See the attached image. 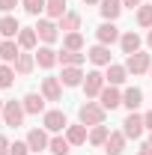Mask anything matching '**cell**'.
<instances>
[{
  "label": "cell",
  "instance_id": "6da1fadb",
  "mask_svg": "<svg viewBox=\"0 0 152 155\" xmlns=\"http://www.w3.org/2000/svg\"><path fill=\"white\" fill-rule=\"evenodd\" d=\"M104 116H107V110H104L98 101H90V98L78 107V122H84L87 128H93V125H104Z\"/></svg>",
  "mask_w": 152,
  "mask_h": 155
},
{
  "label": "cell",
  "instance_id": "7a4b0ae2",
  "mask_svg": "<svg viewBox=\"0 0 152 155\" xmlns=\"http://www.w3.org/2000/svg\"><path fill=\"white\" fill-rule=\"evenodd\" d=\"M125 69H128V75H149V69H152V54H146L143 48L137 51V54H128L125 57Z\"/></svg>",
  "mask_w": 152,
  "mask_h": 155
},
{
  "label": "cell",
  "instance_id": "3957f363",
  "mask_svg": "<svg viewBox=\"0 0 152 155\" xmlns=\"http://www.w3.org/2000/svg\"><path fill=\"white\" fill-rule=\"evenodd\" d=\"M24 116H27V110H24V104H21V101H15V98L3 101V125L18 128L21 122H24Z\"/></svg>",
  "mask_w": 152,
  "mask_h": 155
},
{
  "label": "cell",
  "instance_id": "277c9868",
  "mask_svg": "<svg viewBox=\"0 0 152 155\" xmlns=\"http://www.w3.org/2000/svg\"><path fill=\"white\" fill-rule=\"evenodd\" d=\"M42 128H45V131H51V134H60V131H66V128H69V119H66V114H63L60 107L45 110V114H42Z\"/></svg>",
  "mask_w": 152,
  "mask_h": 155
},
{
  "label": "cell",
  "instance_id": "5b68a950",
  "mask_svg": "<svg viewBox=\"0 0 152 155\" xmlns=\"http://www.w3.org/2000/svg\"><path fill=\"white\" fill-rule=\"evenodd\" d=\"M81 87H84V96H87V98H98V93L107 87V81H104V72H98V69H90Z\"/></svg>",
  "mask_w": 152,
  "mask_h": 155
},
{
  "label": "cell",
  "instance_id": "8992f818",
  "mask_svg": "<svg viewBox=\"0 0 152 155\" xmlns=\"http://www.w3.org/2000/svg\"><path fill=\"white\" fill-rule=\"evenodd\" d=\"M146 131V125H143V116L137 114V110H128V116L122 119V134L128 137V140H140Z\"/></svg>",
  "mask_w": 152,
  "mask_h": 155
},
{
  "label": "cell",
  "instance_id": "52a82bcc",
  "mask_svg": "<svg viewBox=\"0 0 152 155\" xmlns=\"http://www.w3.org/2000/svg\"><path fill=\"white\" fill-rule=\"evenodd\" d=\"M87 60L93 63L95 69H107V66L114 63V54H111V45H101V42H95L93 48L87 51Z\"/></svg>",
  "mask_w": 152,
  "mask_h": 155
},
{
  "label": "cell",
  "instance_id": "ba28073f",
  "mask_svg": "<svg viewBox=\"0 0 152 155\" xmlns=\"http://www.w3.org/2000/svg\"><path fill=\"white\" fill-rule=\"evenodd\" d=\"M36 33H39V42L42 45H54L60 39V24L51 18H39L36 21Z\"/></svg>",
  "mask_w": 152,
  "mask_h": 155
},
{
  "label": "cell",
  "instance_id": "9c48e42d",
  "mask_svg": "<svg viewBox=\"0 0 152 155\" xmlns=\"http://www.w3.org/2000/svg\"><path fill=\"white\" fill-rule=\"evenodd\" d=\"M119 27H116V21H101L98 27H95V42H101V45H114L119 42Z\"/></svg>",
  "mask_w": 152,
  "mask_h": 155
},
{
  "label": "cell",
  "instance_id": "30bf717a",
  "mask_svg": "<svg viewBox=\"0 0 152 155\" xmlns=\"http://www.w3.org/2000/svg\"><path fill=\"white\" fill-rule=\"evenodd\" d=\"M51 131H45V128H30L27 131V146H30V152H42V149H48V143H51Z\"/></svg>",
  "mask_w": 152,
  "mask_h": 155
},
{
  "label": "cell",
  "instance_id": "8fae6325",
  "mask_svg": "<svg viewBox=\"0 0 152 155\" xmlns=\"http://www.w3.org/2000/svg\"><path fill=\"white\" fill-rule=\"evenodd\" d=\"M98 104L104 107V110H116L119 104H122V93H119V87H104L101 93H98Z\"/></svg>",
  "mask_w": 152,
  "mask_h": 155
},
{
  "label": "cell",
  "instance_id": "7c38bea8",
  "mask_svg": "<svg viewBox=\"0 0 152 155\" xmlns=\"http://www.w3.org/2000/svg\"><path fill=\"white\" fill-rule=\"evenodd\" d=\"M33 54H36V66L39 69H54V66L60 63V51H54L51 45H42V48H36Z\"/></svg>",
  "mask_w": 152,
  "mask_h": 155
},
{
  "label": "cell",
  "instance_id": "4fadbf2b",
  "mask_svg": "<svg viewBox=\"0 0 152 155\" xmlns=\"http://www.w3.org/2000/svg\"><path fill=\"white\" fill-rule=\"evenodd\" d=\"M39 93L48 98V101H60V98H63V84H60V78H54V75L42 78V90H39Z\"/></svg>",
  "mask_w": 152,
  "mask_h": 155
},
{
  "label": "cell",
  "instance_id": "5bb4252c",
  "mask_svg": "<svg viewBox=\"0 0 152 155\" xmlns=\"http://www.w3.org/2000/svg\"><path fill=\"white\" fill-rule=\"evenodd\" d=\"M140 45H143V39L137 30H125L122 36H119V48H122V54L128 57V54H137L140 51Z\"/></svg>",
  "mask_w": 152,
  "mask_h": 155
},
{
  "label": "cell",
  "instance_id": "9a60e30c",
  "mask_svg": "<svg viewBox=\"0 0 152 155\" xmlns=\"http://www.w3.org/2000/svg\"><path fill=\"white\" fill-rule=\"evenodd\" d=\"M84 69L81 66H63V72H60V84L63 87H81L84 84Z\"/></svg>",
  "mask_w": 152,
  "mask_h": 155
},
{
  "label": "cell",
  "instance_id": "2e32d148",
  "mask_svg": "<svg viewBox=\"0 0 152 155\" xmlns=\"http://www.w3.org/2000/svg\"><path fill=\"white\" fill-rule=\"evenodd\" d=\"M21 57V45L15 39H3L0 42V63H9V66H15V60Z\"/></svg>",
  "mask_w": 152,
  "mask_h": 155
},
{
  "label": "cell",
  "instance_id": "e0dca14e",
  "mask_svg": "<svg viewBox=\"0 0 152 155\" xmlns=\"http://www.w3.org/2000/svg\"><path fill=\"white\" fill-rule=\"evenodd\" d=\"M125 78H128V69H125L122 63H111V66L104 69V81H107L111 87H122Z\"/></svg>",
  "mask_w": 152,
  "mask_h": 155
},
{
  "label": "cell",
  "instance_id": "ac0fdd59",
  "mask_svg": "<svg viewBox=\"0 0 152 155\" xmlns=\"http://www.w3.org/2000/svg\"><path fill=\"white\" fill-rule=\"evenodd\" d=\"M15 42L21 45V51H36V48H39V33H36V27H21V33L15 36Z\"/></svg>",
  "mask_w": 152,
  "mask_h": 155
},
{
  "label": "cell",
  "instance_id": "d6986e66",
  "mask_svg": "<svg viewBox=\"0 0 152 155\" xmlns=\"http://www.w3.org/2000/svg\"><path fill=\"white\" fill-rule=\"evenodd\" d=\"M45 101H48V98L42 96V93H27V96L21 98V104H24V110H27V114H45Z\"/></svg>",
  "mask_w": 152,
  "mask_h": 155
},
{
  "label": "cell",
  "instance_id": "ffe728a7",
  "mask_svg": "<svg viewBox=\"0 0 152 155\" xmlns=\"http://www.w3.org/2000/svg\"><path fill=\"white\" fill-rule=\"evenodd\" d=\"M122 0H101L98 3V12H101V18L104 21H116L119 15H122Z\"/></svg>",
  "mask_w": 152,
  "mask_h": 155
},
{
  "label": "cell",
  "instance_id": "44dd1931",
  "mask_svg": "<svg viewBox=\"0 0 152 155\" xmlns=\"http://www.w3.org/2000/svg\"><path fill=\"white\" fill-rule=\"evenodd\" d=\"M87 137H90V131H87V125H84V122H75V125H69V128H66V140H69L72 146H84V143H87Z\"/></svg>",
  "mask_w": 152,
  "mask_h": 155
},
{
  "label": "cell",
  "instance_id": "7402d4cb",
  "mask_svg": "<svg viewBox=\"0 0 152 155\" xmlns=\"http://www.w3.org/2000/svg\"><path fill=\"white\" fill-rule=\"evenodd\" d=\"M125 140H128V137L122 134V131H111L107 143H104V152L107 155H122L125 152Z\"/></svg>",
  "mask_w": 152,
  "mask_h": 155
},
{
  "label": "cell",
  "instance_id": "603a6c76",
  "mask_svg": "<svg viewBox=\"0 0 152 155\" xmlns=\"http://www.w3.org/2000/svg\"><path fill=\"white\" fill-rule=\"evenodd\" d=\"M33 69H36V54L33 51H21V57L15 60V72L24 78V75H30Z\"/></svg>",
  "mask_w": 152,
  "mask_h": 155
},
{
  "label": "cell",
  "instance_id": "cb8c5ba5",
  "mask_svg": "<svg viewBox=\"0 0 152 155\" xmlns=\"http://www.w3.org/2000/svg\"><path fill=\"white\" fill-rule=\"evenodd\" d=\"M18 33H21V24H18L15 15H3L0 18V36L3 39H15Z\"/></svg>",
  "mask_w": 152,
  "mask_h": 155
},
{
  "label": "cell",
  "instance_id": "d4e9b609",
  "mask_svg": "<svg viewBox=\"0 0 152 155\" xmlns=\"http://www.w3.org/2000/svg\"><path fill=\"white\" fill-rule=\"evenodd\" d=\"M140 101H143V90H140V87H125V90H122V104H125L128 110H137Z\"/></svg>",
  "mask_w": 152,
  "mask_h": 155
},
{
  "label": "cell",
  "instance_id": "484cf974",
  "mask_svg": "<svg viewBox=\"0 0 152 155\" xmlns=\"http://www.w3.org/2000/svg\"><path fill=\"white\" fill-rule=\"evenodd\" d=\"M66 6H69V0H48V3H45V18L60 21L63 15H66V12H69Z\"/></svg>",
  "mask_w": 152,
  "mask_h": 155
},
{
  "label": "cell",
  "instance_id": "4316f807",
  "mask_svg": "<svg viewBox=\"0 0 152 155\" xmlns=\"http://www.w3.org/2000/svg\"><path fill=\"white\" fill-rule=\"evenodd\" d=\"M48 149H51V155H72V143L66 140V134H51Z\"/></svg>",
  "mask_w": 152,
  "mask_h": 155
},
{
  "label": "cell",
  "instance_id": "83f0119b",
  "mask_svg": "<svg viewBox=\"0 0 152 155\" xmlns=\"http://www.w3.org/2000/svg\"><path fill=\"white\" fill-rule=\"evenodd\" d=\"M107 137H111V128H107V125H93V128H90V137H87V143H93V146H104Z\"/></svg>",
  "mask_w": 152,
  "mask_h": 155
},
{
  "label": "cell",
  "instance_id": "f1b7e54d",
  "mask_svg": "<svg viewBox=\"0 0 152 155\" xmlns=\"http://www.w3.org/2000/svg\"><path fill=\"white\" fill-rule=\"evenodd\" d=\"M57 24H60L63 33H75V30H81V15H78V12H66Z\"/></svg>",
  "mask_w": 152,
  "mask_h": 155
},
{
  "label": "cell",
  "instance_id": "f546056e",
  "mask_svg": "<svg viewBox=\"0 0 152 155\" xmlns=\"http://www.w3.org/2000/svg\"><path fill=\"white\" fill-rule=\"evenodd\" d=\"M63 51H84V36H81V30L63 36Z\"/></svg>",
  "mask_w": 152,
  "mask_h": 155
},
{
  "label": "cell",
  "instance_id": "4dcf8cb0",
  "mask_svg": "<svg viewBox=\"0 0 152 155\" xmlns=\"http://www.w3.org/2000/svg\"><path fill=\"white\" fill-rule=\"evenodd\" d=\"M87 63V54L81 51H60V66H84Z\"/></svg>",
  "mask_w": 152,
  "mask_h": 155
},
{
  "label": "cell",
  "instance_id": "1f68e13d",
  "mask_svg": "<svg viewBox=\"0 0 152 155\" xmlns=\"http://www.w3.org/2000/svg\"><path fill=\"white\" fill-rule=\"evenodd\" d=\"M15 66H9V63H0V90H9L12 84H15Z\"/></svg>",
  "mask_w": 152,
  "mask_h": 155
},
{
  "label": "cell",
  "instance_id": "d6a6232c",
  "mask_svg": "<svg viewBox=\"0 0 152 155\" xmlns=\"http://www.w3.org/2000/svg\"><path fill=\"white\" fill-rule=\"evenodd\" d=\"M137 24H140L143 30H152V3L137 6Z\"/></svg>",
  "mask_w": 152,
  "mask_h": 155
},
{
  "label": "cell",
  "instance_id": "836d02e7",
  "mask_svg": "<svg viewBox=\"0 0 152 155\" xmlns=\"http://www.w3.org/2000/svg\"><path fill=\"white\" fill-rule=\"evenodd\" d=\"M45 3H48V0H21V6H24L27 15H42V12H45Z\"/></svg>",
  "mask_w": 152,
  "mask_h": 155
},
{
  "label": "cell",
  "instance_id": "e575fe53",
  "mask_svg": "<svg viewBox=\"0 0 152 155\" xmlns=\"http://www.w3.org/2000/svg\"><path fill=\"white\" fill-rule=\"evenodd\" d=\"M9 155H30V146H27V140H15V143L9 146Z\"/></svg>",
  "mask_w": 152,
  "mask_h": 155
},
{
  "label": "cell",
  "instance_id": "d590c367",
  "mask_svg": "<svg viewBox=\"0 0 152 155\" xmlns=\"http://www.w3.org/2000/svg\"><path fill=\"white\" fill-rule=\"evenodd\" d=\"M15 6H21V0H0V12H3V15H9Z\"/></svg>",
  "mask_w": 152,
  "mask_h": 155
},
{
  "label": "cell",
  "instance_id": "8d00e7d4",
  "mask_svg": "<svg viewBox=\"0 0 152 155\" xmlns=\"http://www.w3.org/2000/svg\"><path fill=\"white\" fill-rule=\"evenodd\" d=\"M9 146H12V143H9V137L0 134V155H9Z\"/></svg>",
  "mask_w": 152,
  "mask_h": 155
},
{
  "label": "cell",
  "instance_id": "74e56055",
  "mask_svg": "<svg viewBox=\"0 0 152 155\" xmlns=\"http://www.w3.org/2000/svg\"><path fill=\"white\" fill-rule=\"evenodd\" d=\"M122 6L125 9H137V6H143V0H122Z\"/></svg>",
  "mask_w": 152,
  "mask_h": 155
},
{
  "label": "cell",
  "instance_id": "f35d334b",
  "mask_svg": "<svg viewBox=\"0 0 152 155\" xmlns=\"http://www.w3.org/2000/svg\"><path fill=\"white\" fill-rule=\"evenodd\" d=\"M137 155H152V143H149V140L140 146V152H137Z\"/></svg>",
  "mask_w": 152,
  "mask_h": 155
},
{
  "label": "cell",
  "instance_id": "ab89813d",
  "mask_svg": "<svg viewBox=\"0 0 152 155\" xmlns=\"http://www.w3.org/2000/svg\"><path fill=\"white\" fill-rule=\"evenodd\" d=\"M143 125L152 131V110H146V114H143Z\"/></svg>",
  "mask_w": 152,
  "mask_h": 155
},
{
  "label": "cell",
  "instance_id": "60d3db41",
  "mask_svg": "<svg viewBox=\"0 0 152 155\" xmlns=\"http://www.w3.org/2000/svg\"><path fill=\"white\" fill-rule=\"evenodd\" d=\"M146 45H149V48H152V30H149V33H146Z\"/></svg>",
  "mask_w": 152,
  "mask_h": 155
},
{
  "label": "cell",
  "instance_id": "b9f144b4",
  "mask_svg": "<svg viewBox=\"0 0 152 155\" xmlns=\"http://www.w3.org/2000/svg\"><path fill=\"white\" fill-rule=\"evenodd\" d=\"M84 3H87V6H93V3H101V0H84Z\"/></svg>",
  "mask_w": 152,
  "mask_h": 155
},
{
  "label": "cell",
  "instance_id": "7bdbcfd3",
  "mask_svg": "<svg viewBox=\"0 0 152 155\" xmlns=\"http://www.w3.org/2000/svg\"><path fill=\"white\" fill-rule=\"evenodd\" d=\"M0 119H3V101H0Z\"/></svg>",
  "mask_w": 152,
  "mask_h": 155
},
{
  "label": "cell",
  "instance_id": "ee69618b",
  "mask_svg": "<svg viewBox=\"0 0 152 155\" xmlns=\"http://www.w3.org/2000/svg\"><path fill=\"white\" fill-rule=\"evenodd\" d=\"M149 143H152V131H149Z\"/></svg>",
  "mask_w": 152,
  "mask_h": 155
},
{
  "label": "cell",
  "instance_id": "f6af8a7d",
  "mask_svg": "<svg viewBox=\"0 0 152 155\" xmlns=\"http://www.w3.org/2000/svg\"><path fill=\"white\" fill-rule=\"evenodd\" d=\"M149 78H152V69H149Z\"/></svg>",
  "mask_w": 152,
  "mask_h": 155
},
{
  "label": "cell",
  "instance_id": "bcb514c9",
  "mask_svg": "<svg viewBox=\"0 0 152 155\" xmlns=\"http://www.w3.org/2000/svg\"><path fill=\"white\" fill-rule=\"evenodd\" d=\"M0 42H3V39H0Z\"/></svg>",
  "mask_w": 152,
  "mask_h": 155
}]
</instances>
